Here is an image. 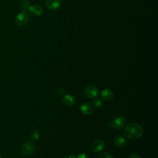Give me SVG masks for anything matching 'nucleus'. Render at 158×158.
Wrapping results in <instances>:
<instances>
[{"instance_id": "obj_1", "label": "nucleus", "mask_w": 158, "mask_h": 158, "mask_svg": "<svg viewBox=\"0 0 158 158\" xmlns=\"http://www.w3.org/2000/svg\"><path fill=\"white\" fill-rule=\"evenodd\" d=\"M125 135L130 139H137L141 137L143 133L142 127L137 123H130L125 128Z\"/></svg>"}, {"instance_id": "obj_2", "label": "nucleus", "mask_w": 158, "mask_h": 158, "mask_svg": "<svg viewBox=\"0 0 158 158\" xmlns=\"http://www.w3.org/2000/svg\"><path fill=\"white\" fill-rule=\"evenodd\" d=\"M126 120L124 117L122 115H117L114 118L112 121H110L108 125L109 127L114 128L117 130L122 129L125 125Z\"/></svg>"}, {"instance_id": "obj_3", "label": "nucleus", "mask_w": 158, "mask_h": 158, "mask_svg": "<svg viewBox=\"0 0 158 158\" xmlns=\"http://www.w3.org/2000/svg\"><path fill=\"white\" fill-rule=\"evenodd\" d=\"M29 16L28 14L24 11L18 14L15 18V23L19 27L25 26L28 22Z\"/></svg>"}, {"instance_id": "obj_4", "label": "nucleus", "mask_w": 158, "mask_h": 158, "mask_svg": "<svg viewBox=\"0 0 158 158\" xmlns=\"http://www.w3.org/2000/svg\"><path fill=\"white\" fill-rule=\"evenodd\" d=\"M35 148L36 147L34 143L32 141H27L22 145L21 148V152L23 155L30 156L35 152Z\"/></svg>"}, {"instance_id": "obj_5", "label": "nucleus", "mask_w": 158, "mask_h": 158, "mask_svg": "<svg viewBox=\"0 0 158 158\" xmlns=\"http://www.w3.org/2000/svg\"><path fill=\"white\" fill-rule=\"evenodd\" d=\"M99 90L94 86H88L85 88L84 90V94L86 97L89 98H96L98 95Z\"/></svg>"}, {"instance_id": "obj_6", "label": "nucleus", "mask_w": 158, "mask_h": 158, "mask_svg": "<svg viewBox=\"0 0 158 158\" xmlns=\"http://www.w3.org/2000/svg\"><path fill=\"white\" fill-rule=\"evenodd\" d=\"M28 12L32 16L38 17L40 16L43 14V9L39 5H31L29 6L27 9Z\"/></svg>"}, {"instance_id": "obj_7", "label": "nucleus", "mask_w": 158, "mask_h": 158, "mask_svg": "<svg viewBox=\"0 0 158 158\" xmlns=\"http://www.w3.org/2000/svg\"><path fill=\"white\" fill-rule=\"evenodd\" d=\"M105 143L102 139H96L91 144V149L94 152H98L104 148Z\"/></svg>"}, {"instance_id": "obj_8", "label": "nucleus", "mask_w": 158, "mask_h": 158, "mask_svg": "<svg viewBox=\"0 0 158 158\" xmlns=\"http://www.w3.org/2000/svg\"><path fill=\"white\" fill-rule=\"evenodd\" d=\"M80 110L85 115H90L93 112V107L88 102H84L80 106Z\"/></svg>"}, {"instance_id": "obj_9", "label": "nucleus", "mask_w": 158, "mask_h": 158, "mask_svg": "<svg viewBox=\"0 0 158 158\" xmlns=\"http://www.w3.org/2000/svg\"><path fill=\"white\" fill-rule=\"evenodd\" d=\"M61 5L60 0H46V6L50 10H56L60 7Z\"/></svg>"}, {"instance_id": "obj_10", "label": "nucleus", "mask_w": 158, "mask_h": 158, "mask_svg": "<svg viewBox=\"0 0 158 158\" xmlns=\"http://www.w3.org/2000/svg\"><path fill=\"white\" fill-rule=\"evenodd\" d=\"M101 97L104 101H109L114 97V93L110 89H104L101 93Z\"/></svg>"}, {"instance_id": "obj_11", "label": "nucleus", "mask_w": 158, "mask_h": 158, "mask_svg": "<svg viewBox=\"0 0 158 158\" xmlns=\"http://www.w3.org/2000/svg\"><path fill=\"white\" fill-rule=\"evenodd\" d=\"M62 102L64 104L67 106H70L74 104L75 102V98L70 94H65L62 98Z\"/></svg>"}, {"instance_id": "obj_12", "label": "nucleus", "mask_w": 158, "mask_h": 158, "mask_svg": "<svg viewBox=\"0 0 158 158\" xmlns=\"http://www.w3.org/2000/svg\"><path fill=\"white\" fill-rule=\"evenodd\" d=\"M114 143L115 147L120 148H123L125 146V144H126V139L125 138V137L122 136H117L114 141Z\"/></svg>"}, {"instance_id": "obj_13", "label": "nucleus", "mask_w": 158, "mask_h": 158, "mask_svg": "<svg viewBox=\"0 0 158 158\" xmlns=\"http://www.w3.org/2000/svg\"><path fill=\"white\" fill-rule=\"evenodd\" d=\"M30 138L32 141H36L40 138V133L37 130H33L30 134Z\"/></svg>"}, {"instance_id": "obj_14", "label": "nucleus", "mask_w": 158, "mask_h": 158, "mask_svg": "<svg viewBox=\"0 0 158 158\" xmlns=\"http://www.w3.org/2000/svg\"><path fill=\"white\" fill-rule=\"evenodd\" d=\"M93 106L95 108H97V109H99L101 108L102 106V101L99 99V98H96L93 100Z\"/></svg>"}, {"instance_id": "obj_15", "label": "nucleus", "mask_w": 158, "mask_h": 158, "mask_svg": "<svg viewBox=\"0 0 158 158\" xmlns=\"http://www.w3.org/2000/svg\"><path fill=\"white\" fill-rule=\"evenodd\" d=\"M20 6L23 10H27L28 7L30 6V1L28 0H21Z\"/></svg>"}, {"instance_id": "obj_16", "label": "nucleus", "mask_w": 158, "mask_h": 158, "mask_svg": "<svg viewBox=\"0 0 158 158\" xmlns=\"http://www.w3.org/2000/svg\"><path fill=\"white\" fill-rule=\"evenodd\" d=\"M98 158H113L112 155L109 153V152H102L101 153L99 156H98Z\"/></svg>"}, {"instance_id": "obj_17", "label": "nucleus", "mask_w": 158, "mask_h": 158, "mask_svg": "<svg viewBox=\"0 0 158 158\" xmlns=\"http://www.w3.org/2000/svg\"><path fill=\"white\" fill-rule=\"evenodd\" d=\"M57 93L60 96H62L65 93V90L64 89H63L62 88H58L57 89Z\"/></svg>"}, {"instance_id": "obj_18", "label": "nucleus", "mask_w": 158, "mask_h": 158, "mask_svg": "<svg viewBox=\"0 0 158 158\" xmlns=\"http://www.w3.org/2000/svg\"><path fill=\"white\" fill-rule=\"evenodd\" d=\"M128 158H141V157L137 154H132L129 156Z\"/></svg>"}, {"instance_id": "obj_19", "label": "nucleus", "mask_w": 158, "mask_h": 158, "mask_svg": "<svg viewBox=\"0 0 158 158\" xmlns=\"http://www.w3.org/2000/svg\"><path fill=\"white\" fill-rule=\"evenodd\" d=\"M78 158H87L86 156V155H85L84 153H81V154H79L78 156Z\"/></svg>"}, {"instance_id": "obj_20", "label": "nucleus", "mask_w": 158, "mask_h": 158, "mask_svg": "<svg viewBox=\"0 0 158 158\" xmlns=\"http://www.w3.org/2000/svg\"><path fill=\"white\" fill-rule=\"evenodd\" d=\"M68 158H75V156H74L73 155H71V156H70Z\"/></svg>"}, {"instance_id": "obj_21", "label": "nucleus", "mask_w": 158, "mask_h": 158, "mask_svg": "<svg viewBox=\"0 0 158 158\" xmlns=\"http://www.w3.org/2000/svg\"><path fill=\"white\" fill-rule=\"evenodd\" d=\"M0 158H2V157H1V156H0Z\"/></svg>"}]
</instances>
